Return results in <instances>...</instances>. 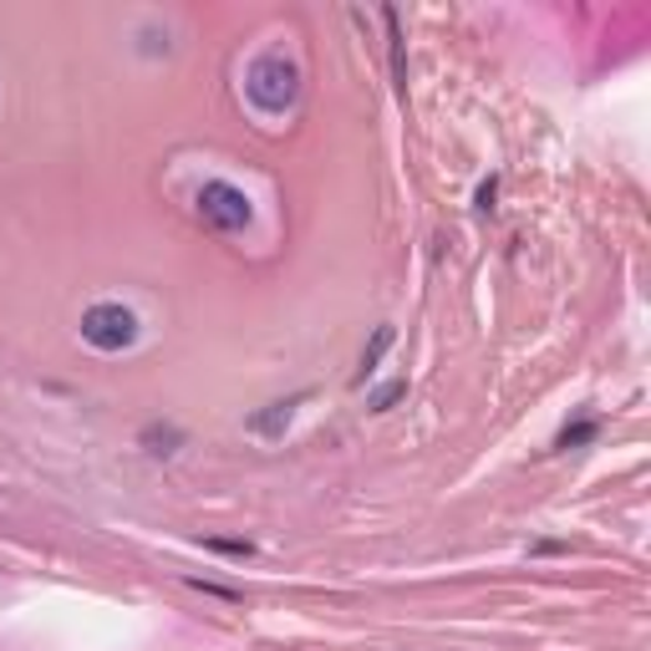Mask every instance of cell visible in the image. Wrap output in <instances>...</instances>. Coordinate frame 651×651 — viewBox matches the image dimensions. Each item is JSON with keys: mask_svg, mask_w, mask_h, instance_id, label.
<instances>
[{"mask_svg": "<svg viewBox=\"0 0 651 651\" xmlns=\"http://www.w3.org/2000/svg\"><path fill=\"white\" fill-rule=\"evenodd\" d=\"M245 92H250V102L260 107V113L280 117L286 107H296V97H301V66L290 62L286 51H265L260 62L250 66V76H245Z\"/></svg>", "mask_w": 651, "mask_h": 651, "instance_id": "cell-1", "label": "cell"}, {"mask_svg": "<svg viewBox=\"0 0 651 651\" xmlns=\"http://www.w3.org/2000/svg\"><path fill=\"white\" fill-rule=\"evenodd\" d=\"M82 337H87V347H97V351H127L133 341H138V316L117 301H97V306H87V316H82Z\"/></svg>", "mask_w": 651, "mask_h": 651, "instance_id": "cell-2", "label": "cell"}, {"mask_svg": "<svg viewBox=\"0 0 651 651\" xmlns=\"http://www.w3.org/2000/svg\"><path fill=\"white\" fill-rule=\"evenodd\" d=\"M194 204H199V219L209 229H225V235H235V229H245L250 225V199L239 194L235 184H204L199 194H194Z\"/></svg>", "mask_w": 651, "mask_h": 651, "instance_id": "cell-3", "label": "cell"}, {"mask_svg": "<svg viewBox=\"0 0 651 651\" xmlns=\"http://www.w3.org/2000/svg\"><path fill=\"white\" fill-rule=\"evenodd\" d=\"M392 347V326H376V337H372V347L362 351V372H356V382H366V376H372V366L382 362V351Z\"/></svg>", "mask_w": 651, "mask_h": 651, "instance_id": "cell-4", "label": "cell"}, {"mask_svg": "<svg viewBox=\"0 0 651 651\" xmlns=\"http://www.w3.org/2000/svg\"><path fill=\"white\" fill-rule=\"evenodd\" d=\"M290 407H296V402H276V413L255 417V433H280V427L290 423Z\"/></svg>", "mask_w": 651, "mask_h": 651, "instance_id": "cell-5", "label": "cell"}, {"mask_svg": "<svg viewBox=\"0 0 651 651\" xmlns=\"http://www.w3.org/2000/svg\"><path fill=\"white\" fill-rule=\"evenodd\" d=\"M590 438H596V423H576V427H565L555 448H576V443H590Z\"/></svg>", "mask_w": 651, "mask_h": 651, "instance_id": "cell-6", "label": "cell"}, {"mask_svg": "<svg viewBox=\"0 0 651 651\" xmlns=\"http://www.w3.org/2000/svg\"><path fill=\"white\" fill-rule=\"evenodd\" d=\"M402 392H407V382H388V388H382V392L372 397V407H376V413H388V407L402 397Z\"/></svg>", "mask_w": 651, "mask_h": 651, "instance_id": "cell-7", "label": "cell"}, {"mask_svg": "<svg viewBox=\"0 0 651 651\" xmlns=\"http://www.w3.org/2000/svg\"><path fill=\"white\" fill-rule=\"evenodd\" d=\"M494 194H499V188H494V178H488V184H484V188H478V209H484V214H488V209H494Z\"/></svg>", "mask_w": 651, "mask_h": 651, "instance_id": "cell-8", "label": "cell"}]
</instances>
